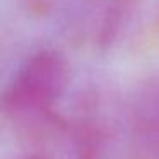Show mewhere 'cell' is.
<instances>
[{
  "mask_svg": "<svg viewBox=\"0 0 159 159\" xmlns=\"http://www.w3.org/2000/svg\"><path fill=\"white\" fill-rule=\"evenodd\" d=\"M72 77V67L63 52L45 46L16 69L0 91V113L19 132L33 127L52 115L65 94Z\"/></svg>",
  "mask_w": 159,
  "mask_h": 159,
  "instance_id": "6da1fadb",
  "label": "cell"
},
{
  "mask_svg": "<svg viewBox=\"0 0 159 159\" xmlns=\"http://www.w3.org/2000/svg\"><path fill=\"white\" fill-rule=\"evenodd\" d=\"M75 34L108 45L121 31L137 0H62Z\"/></svg>",
  "mask_w": 159,
  "mask_h": 159,
  "instance_id": "7a4b0ae2",
  "label": "cell"
},
{
  "mask_svg": "<svg viewBox=\"0 0 159 159\" xmlns=\"http://www.w3.org/2000/svg\"><path fill=\"white\" fill-rule=\"evenodd\" d=\"M132 125L142 152L149 159H159V79L140 86L134 101Z\"/></svg>",
  "mask_w": 159,
  "mask_h": 159,
  "instance_id": "3957f363",
  "label": "cell"
}]
</instances>
